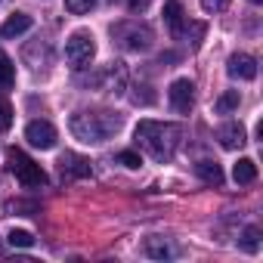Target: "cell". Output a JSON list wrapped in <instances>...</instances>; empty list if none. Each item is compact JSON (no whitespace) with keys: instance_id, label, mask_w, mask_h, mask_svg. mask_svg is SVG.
Wrapping results in <instances>:
<instances>
[{"instance_id":"cell-1","label":"cell","mask_w":263,"mask_h":263,"mask_svg":"<svg viewBox=\"0 0 263 263\" xmlns=\"http://www.w3.org/2000/svg\"><path fill=\"white\" fill-rule=\"evenodd\" d=\"M183 143V127L164 121H140L137 124V146L149 152L155 161H171Z\"/></svg>"},{"instance_id":"cell-2","label":"cell","mask_w":263,"mask_h":263,"mask_svg":"<svg viewBox=\"0 0 263 263\" xmlns=\"http://www.w3.org/2000/svg\"><path fill=\"white\" fill-rule=\"evenodd\" d=\"M68 130H71L74 140L96 146V143L111 140L121 130V115L105 111V108H99V111H74L71 121H68Z\"/></svg>"},{"instance_id":"cell-21","label":"cell","mask_w":263,"mask_h":263,"mask_svg":"<svg viewBox=\"0 0 263 263\" xmlns=\"http://www.w3.org/2000/svg\"><path fill=\"white\" fill-rule=\"evenodd\" d=\"M93 7H96V0H65V10H68V13H74V16L90 13Z\"/></svg>"},{"instance_id":"cell-26","label":"cell","mask_w":263,"mask_h":263,"mask_svg":"<svg viewBox=\"0 0 263 263\" xmlns=\"http://www.w3.org/2000/svg\"><path fill=\"white\" fill-rule=\"evenodd\" d=\"M149 4H152V0H124V7H127L130 13H143Z\"/></svg>"},{"instance_id":"cell-18","label":"cell","mask_w":263,"mask_h":263,"mask_svg":"<svg viewBox=\"0 0 263 263\" xmlns=\"http://www.w3.org/2000/svg\"><path fill=\"white\" fill-rule=\"evenodd\" d=\"M13 81H16V65L7 56H0V90L13 87Z\"/></svg>"},{"instance_id":"cell-19","label":"cell","mask_w":263,"mask_h":263,"mask_svg":"<svg viewBox=\"0 0 263 263\" xmlns=\"http://www.w3.org/2000/svg\"><path fill=\"white\" fill-rule=\"evenodd\" d=\"M241 248H245L248 254H257V251H260V229H257V226H248V229H245Z\"/></svg>"},{"instance_id":"cell-11","label":"cell","mask_w":263,"mask_h":263,"mask_svg":"<svg viewBox=\"0 0 263 263\" xmlns=\"http://www.w3.org/2000/svg\"><path fill=\"white\" fill-rule=\"evenodd\" d=\"M59 167H62V177L65 180H84V177H90V161L87 158H81V155H74V152H65L62 158H59Z\"/></svg>"},{"instance_id":"cell-16","label":"cell","mask_w":263,"mask_h":263,"mask_svg":"<svg viewBox=\"0 0 263 263\" xmlns=\"http://www.w3.org/2000/svg\"><path fill=\"white\" fill-rule=\"evenodd\" d=\"M232 177H235V183H241V186H245V183H254V180H257V164H254L251 158H241V161L232 167Z\"/></svg>"},{"instance_id":"cell-17","label":"cell","mask_w":263,"mask_h":263,"mask_svg":"<svg viewBox=\"0 0 263 263\" xmlns=\"http://www.w3.org/2000/svg\"><path fill=\"white\" fill-rule=\"evenodd\" d=\"M238 108V90H229V93H223L217 102H214V111L217 115H229V111H235Z\"/></svg>"},{"instance_id":"cell-20","label":"cell","mask_w":263,"mask_h":263,"mask_svg":"<svg viewBox=\"0 0 263 263\" xmlns=\"http://www.w3.org/2000/svg\"><path fill=\"white\" fill-rule=\"evenodd\" d=\"M7 241H10L13 248H31V245H34V235H31L28 229H13Z\"/></svg>"},{"instance_id":"cell-5","label":"cell","mask_w":263,"mask_h":263,"mask_svg":"<svg viewBox=\"0 0 263 263\" xmlns=\"http://www.w3.org/2000/svg\"><path fill=\"white\" fill-rule=\"evenodd\" d=\"M93 53H96V44H93V34H90V31H74V34L65 41V59H68V65L78 68V71L90 65Z\"/></svg>"},{"instance_id":"cell-10","label":"cell","mask_w":263,"mask_h":263,"mask_svg":"<svg viewBox=\"0 0 263 263\" xmlns=\"http://www.w3.org/2000/svg\"><path fill=\"white\" fill-rule=\"evenodd\" d=\"M217 140H220L223 149H241V146L248 143L245 127H241L238 121H226V124H220V127H217Z\"/></svg>"},{"instance_id":"cell-27","label":"cell","mask_w":263,"mask_h":263,"mask_svg":"<svg viewBox=\"0 0 263 263\" xmlns=\"http://www.w3.org/2000/svg\"><path fill=\"white\" fill-rule=\"evenodd\" d=\"M251 4H260V0H251Z\"/></svg>"},{"instance_id":"cell-12","label":"cell","mask_w":263,"mask_h":263,"mask_svg":"<svg viewBox=\"0 0 263 263\" xmlns=\"http://www.w3.org/2000/svg\"><path fill=\"white\" fill-rule=\"evenodd\" d=\"M143 254L152 257V260H167V257L177 254V248H174L167 238H161V235H149V238L143 241Z\"/></svg>"},{"instance_id":"cell-24","label":"cell","mask_w":263,"mask_h":263,"mask_svg":"<svg viewBox=\"0 0 263 263\" xmlns=\"http://www.w3.org/2000/svg\"><path fill=\"white\" fill-rule=\"evenodd\" d=\"M134 90H137V93H134V102H137V105H152V102H155V93H149L146 84H143V87H134Z\"/></svg>"},{"instance_id":"cell-4","label":"cell","mask_w":263,"mask_h":263,"mask_svg":"<svg viewBox=\"0 0 263 263\" xmlns=\"http://www.w3.org/2000/svg\"><path fill=\"white\" fill-rule=\"evenodd\" d=\"M7 161H10V171L16 174V180L25 186V189H37L47 183V174L41 171V164H34L22 149H10L7 152Z\"/></svg>"},{"instance_id":"cell-3","label":"cell","mask_w":263,"mask_h":263,"mask_svg":"<svg viewBox=\"0 0 263 263\" xmlns=\"http://www.w3.org/2000/svg\"><path fill=\"white\" fill-rule=\"evenodd\" d=\"M111 37L127 50V53H143L152 47V28L146 22H137V19H127V22H118L111 28Z\"/></svg>"},{"instance_id":"cell-8","label":"cell","mask_w":263,"mask_h":263,"mask_svg":"<svg viewBox=\"0 0 263 263\" xmlns=\"http://www.w3.org/2000/svg\"><path fill=\"white\" fill-rule=\"evenodd\" d=\"M25 140L34 146V149H53L56 146V127L50 121H31L25 127Z\"/></svg>"},{"instance_id":"cell-25","label":"cell","mask_w":263,"mask_h":263,"mask_svg":"<svg viewBox=\"0 0 263 263\" xmlns=\"http://www.w3.org/2000/svg\"><path fill=\"white\" fill-rule=\"evenodd\" d=\"M229 7V0H201V10L204 13H223Z\"/></svg>"},{"instance_id":"cell-9","label":"cell","mask_w":263,"mask_h":263,"mask_svg":"<svg viewBox=\"0 0 263 263\" xmlns=\"http://www.w3.org/2000/svg\"><path fill=\"white\" fill-rule=\"evenodd\" d=\"M226 71H229V78L254 81V78H257V59H254V56H248V53H235V56H229Z\"/></svg>"},{"instance_id":"cell-13","label":"cell","mask_w":263,"mask_h":263,"mask_svg":"<svg viewBox=\"0 0 263 263\" xmlns=\"http://www.w3.org/2000/svg\"><path fill=\"white\" fill-rule=\"evenodd\" d=\"M164 22H167L171 34L180 41V37H183V28H186V16H183L180 0H167V4H164Z\"/></svg>"},{"instance_id":"cell-6","label":"cell","mask_w":263,"mask_h":263,"mask_svg":"<svg viewBox=\"0 0 263 263\" xmlns=\"http://www.w3.org/2000/svg\"><path fill=\"white\" fill-rule=\"evenodd\" d=\"M87 87H93V90H108V93H121V87H124V68H121V62L102 65L96 74L87 78Z\"/></svg>"},{"instance_id":"cell-23","label":"cell","mask_w":263,"mask_h":263,"mask_svg":"<svg viewBox=\"0 0 263 263\" xmlns=\"http://www.w3.org/2000/svg\"><path fill=\"white\" fill-rule=\"evenodd\" d=\"M10 124H13V105L0 99V130H10Z\"/></svg>"},{"instance_id":"cell-15","label":"cell","mask_w":263,"mask_h":263,"mask_svg":"<svg viewBox=\"0 0 263 263\" xmlns=\"http://www.w3.org/2000/svg\"><path fill=\"white\" fill-rule=\"evenodd\" d=\"M28 28H31V16L16 13V16H10L4 25H0V34H4V37H19V34H25Z\"/></svg>"},{"instance_id":"cell-7","label":"cell","mask_w":263,"mask_h":263,"mask_svg":"<svg viewBox=\"0 0 263 263\" xmlns=\"http://www.w3.org/2000/svg\"><path fill=\"white\" fill-rule=\"evenodd\" d=\"M192 90H195V87H192V81H189V78H177V81L171 84V90H167V99H171L174 111L186 115V111L192 108V102H195V93H192Z\"/></svg>"},{"instance_id":"cell-14","label":"cell","mask_w":263,"mask_h":263,"mask_svg":"<svg viewBox=\"0 0 263 263\" xmlns=\"http://www.w3.org/2000/svg\"><path fill=\"white\" fill-rule=\"evenodd\" d=\"M195 177L208 186H223V171L217 161H198L195 164Z\"/></svg>"},{"instance_id":"cell-22","label":"cell","mask_w":263,"mask_h":263,"mask_svg":"<svg viewBox=\"0 0 263 263\" xmlns=\"http://www.w3.org/2000/svg\"><path fill=\"white\" fill-rule=\"evenodd\" d=\"M118 164H124V167H130V171H137V167L143 164V158H140L137 152H130V149H124V152H118Z\"/></svg>"}]
</instances>
